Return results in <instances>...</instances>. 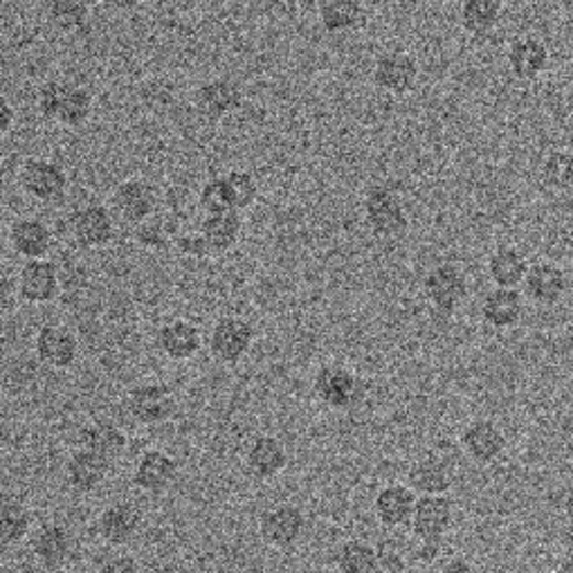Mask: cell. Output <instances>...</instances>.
Listing matches in <instances>:
<instances>
[{
	"mask_svg": "<svg viewBox=\"0 0 573 573\" xmlns=\"http://www.w3.org/2000/svg\"><path fill=\"white\" fill-rule=\"evenodd\" d=\"M36 109L47 122L66 129H81L92 115V95L79 84L52 79L38 88Z\"/></svg>",
	"mask_w": 573,
	"mask_h": 573,
	"instance_id": "1",
	"label": "cell"
},
{
	"mask_svg": "<svg viewBox=\"0 0 573 573\" xmlns=\"http://www.w3.org/2000/svg\"><path fill=\"white\" fill-rule=\"evenodd\" d=\"M364 221L378 236H400L409 228L405 202L392 187L378 185L364 196Z\"/></svg>",
	"mask_w": 573,
	"mask_h": 573,
	"instance_id": "2",
	"label": "cell"
},
{
	"mask_svg": "<svg viewBox=\"0 0 573 573\" xmlns=\"http://www.w3.org/2000/svg\"><path fill=\"white\" fill-rule=\"evenodd\" d=\"M126 409L140 426H161L176 414V398L165 383H144L129 392Z\"/></svg>",
	"mask_w": 573,
	"mask_h": 573,
	"instance_id": "3",
	"label": "cell"
},
{
	"mask_svg": "<svg viewBox=\"0 0 573 573\" xmlns=\"http://www.w3.org/2000/svg\"><path fill=\"white\" fill-rule=\"evenodd\" d=\"M68 183L66 169L47 158H27L19 172L21 189L38 202L59 200L66 194Z\"/></svg>",
	"mask_w": 573,
	"mask_h": 573,
	"instance_id": "4",
	"label": "cell"
},
{
	"mask_svg": "<svg viewBox=\"0 0 573 573\" xmlns=\"http://www.w3.org/2000/svg\"><path fill=\"white\" fill-rule=\"evenodd\" d=\"M194 101L200 118H205L207 122H221L223 118L241 109L243 88L230 77H217L196 88Z\"/></svg>",
	"mask_w": 573,
	"mask_h": 573,
	"instance_id": "5",
	"label": "cell"
},
{
	"mask_svg": "<svg viewBox=\"0 0 573 573\" xmlns=\"http://www.w3.org/2000/svg\"><path fill=\"white\" fill-rule=\"evenodd\" d=\"M423 293L441 316H452L467 297V277L454 264H439L426 275Z\"/></svg>",
	"mask_w": 573,
	"mask_h": 573,
	"instance_id": "6",
	"label": "cell"
},
{
	"mask_svg": "<svg viewBox=\"0 0 573 573\" xmlns=\"http://www.w3.org/2000/svg\"><path fill=\"white\" fill-rule=\"evenodd\" d=\"M254 342V327L239 316L221 318L210 333V351L223 364L241 362Z\"/></svg>",
	"mask_w": 573,
	"mask_h": 573,
	"instance_id": "7",
	"label": "cell"
},
{
	"mask_svg": "<svg viewBox=\"0 0 573 573\" xmlns=\"http://www.w3.org/2000/svg\"><path fill=\"white\" fill-rule=\"evenodd\" d=\"M70 232L79 247L99 250L115 239L113 214L103 205H84L70 219Z\"/></svg>",
	"mask_w": 573,
	"mask_h": 573,
	"instance_id": "8",
	"label": "cell"
},
{
	"mask_svg": "<svg viewBox=\"0 0 573 573\" xmlns=\"http://www.w3.org/2000/svg\"><path fill=\"white\" fill-rule=\"evenodd\" d=\"M452 502L443 495H426L416 502L411 515V531L421 544H441L445 531L452 525Z\"/></svg>",
	"mask_w": 573,
	"mask_h": 573,
	"instance_id": "9",
	"label": "cell"
},
{
	"mask_svg": "<svg viewBox=\"0 0 573 573\" xmlns=\"http://www.w3.org/2000/svg\"><path fill=\"white\" fill-rule=\"evenodd\" d=\"M34 353L49 370H70L79 355V342L62 324H43L34 340Z\"/></svg>",
	"mask_w": 573,
	"mask_h": 573,
	"instance_id": "10",
	"label": "cell"
},
{
	"mask_svg": "<svg viewBox=\"0 0 573 573\" xmlns=\"http://www.w3.org/2000/svg\"><path fill=\"white\" fill-rule=\"evenodd\" d=\"M306 529L304 510L295 504H279L262 515L258 522V533H262L264 542L275 549H288L293 547Z\"/></svg>",
	"mask_w": 573,
	"mask_h": 573,
	"instance_id": "11",
	"label": "cell"
},
{
	"mask_svg": "<svg viewBox=\"0 0 573 573\" xmlns=\"http://www.w3.org/2000/svg\"><path fill=\"white\" fill-rule=\"evenodd\" d=\"M113 205L126 223L140 225L155 214L158 191L142 178H131L118 185V189L113 191Z\"/></svg>",
	"mask_w": 573,
	"mask_h": 573,
	"instance_id": "12",
	"label": "cell"
},
{
	"mask_svg": "<svg viewBox=\"0 0 573 573\" xmlns=\"http://www.w3.org/2000/svg\"><path fill=\"white\" fill-rule=\"evenodd\" d=\"M178 480V461L165 450H146L133 471V484L148 493L161 495Z\"/></svg>",
	"mask_w": 573,
	"mask_h": 573,
	"instance_id": "13",
	"label": "cell"
},
{
	"mask_svg": "<svg viewBox=\"0 0 573 573\" xmlns=\"http://www.w3.org/2000/svg\"><path fill=\"white\" fill-rule=\"evenodd\" d=\"M318 398L331 409H346L357 400L360 383L357 376L342 364H327L312 381Z\"/></svg>",
	"mask_w": 573,
	"mask_h": 573,
	"instance_id": "14",
	"label": "cell"
},
{
	"mask_svg": "<svg viewBox=\"0 0 573 573\" xmlns=\"http://www.w3.org/2000/svg\"><path fill=\"white\" fill-rule=\"evenodd\" d=\"M62 288L59 271L57 266L47 262V258H38V262H27L19 273V295L27 304L41 306L55 301Z\"/></svg>",
	"mask_w": 573,
	"mask_h": 573,
	"instance_id": "15",
	"label": "cell"
},
{
	"mask_svg": "<svg viewBox=\"0 0 573 573\" xmlns=\"http://www.w3.org/2000/svg\"><path fill=\"white\" fill-rule=\"evenodd\" d=\"M419 79V64L405 52H385L374 64V84L383 92L405 95Z\"/></svg>",
	"mask_w": 573,
	"mask_h": 573,
	"instance_id": "16",
	"label": "cell"
},
{
	"mask_svg": "<svg viewBox=\"0 0 573 573\" xmlns=\"http://www.w3.org/2000/svg\"><path fill=\"white\" fill-rule=\"evenodd\" d=\"M142 527V513L131 502H113L97 517V533L103 542L122 547L131 542Z\"/></svg>",
	"mask_w": 573,
	"mask_h": 573,
	"instance_id": "17",
	"label": "cell"
},
{
	"mask_svg": "<svg viewBox=\"0 0 573 573\" xmlns=\"http://www.w3.org/2000/svg\"><path fill=\"white\" fill-rule=\"evenodd\" d=\"M288 454L286 445L277 437H256L245 454V465L252 477L268 482L286 471Z\"/></svg>",
	"mask_w": 573,
	"mask_h": 573,
	"instance_id": "18",
	"label": "cell"
},
{
	"mask_svg": "<svg viewBox=\"0 0 573 573\" xmlns=\"http://www.w3.org/2000/svg\"><path fill=\"white\" fill-rule=\"evenodd\" d=\"M111 471V461L103 459L90 450L79 448L70 454L66 465V480L77 493H95L103 482H107Z\"/></svg>",
	"mask_w": 573,
	"mask_h": 573,
	"instance_id": "19",
	"label": "cell"
},
{
	"mask_svg": "<svg viewBox=\"0 0 573 573\" xmlns=\"http://www.w3.org/2000/svg\"><path fill=\"white\" fill-rule=\"evenodd\" d=\"M10 243L19 256H25L27 262H38L49 254L55 236L41 219H19L10 228Z\"/></svg>",
	"mask_w": 573,
	"mask_h": 573,
	"instance_id": "20",
	"label": "cell"
},
{
	"mask_svg": "<svg viewBox=\"0 0 573 573\" xmlns=\"http://www.w3.org/2000/svg\"><path fill=\"white\" fill-rule=\"evenodd\" d=\"M155 340H158L161 351L174 362H187L196 357V353L202 346V333L189 320L165 322Z\"/></svg>",
	"mask_w": 573,
	"mask_h": 573,
	"instance_id": "21",
	"label": "cell"
},
{
	"mask_svg": "<svg viewBox=\"0 0 573 573\" xmlns=\"http://www.w3.org/2000/svg\"><path fill=\"white\" fill-rule=\"evenodd\" d=\"M461 445L467 452V456L475 459L477 463H491L504 452L506 437L497 423L480 419L463 430Z\"/></svg>",
	"mask_w": 573,
	"mask_h": 573,
	"instance_id": "22",
	"label": "cell"
},
{
	"mask_svg": "<svg viewBox=\"0 0 573 573\" xmlns=\"http://www.w3.org/2000/svg\"><path fill=\"white\" fill-rule=\"evenodd\" d=\"M30 547L45 569H59L73 553V533L64 525H43Z\"/></svg>",
	"mask_w": 573,
	"mask_h": 573,
	"instance_id": "23",
	"label": "cell"
},
{
	"mask_svg": "<svg viewBox=\"0 0 573 573\" xmlns=\"http://www.w3.org/2000/svg\"><path fill=\"white\" fill-rule=\"evenodd\" d=\"M508 66L517 79L531 81L549 66V47L538 36H522L508 47Z\"/></svg>",
	"mask_w": 573,
	"mask_h": 573,
	"instance_id": "24",
	"label": "cell"
},
{
	"mask_svg": "<svg viewBox=\"0 0 573 573\" xmlns=\"http://www.w3.org/2000/svg\"><path fill=\"white\" fill-rule=\"evenodd\" d=\"M416 495L411 488L403 486V484H389L385 486L374 502V513L381 519V525L387 529H396L407 525L414 508H416Z\"/></svg>",
	"mask_w": 573,
	"mask_h": 573,
	"instance_id": "25",
	"label": "cell"
},
{
	"mask_svg": "<svg viewBox=\"0 0 573 573\" xmlns=\"http://www.w3.org/2000/svg\"><path fill=\"white\" fill-rule=\"evenodd\" d=\"M525 312V301L517 288H495L484 297L482 318L493 329H510Z\"/></svg>",
	"mask_w": 573,
	"mask_h": 573,
	"instance_id": "26",
	"label": "cell"
},
{
	"mask_svg": "<svg viewBox=\"0 0 573 573\" xmlns=\"http://www.w3.org/2000/svg\"><path fill=\"white\" fill-rule=\"evenodd\" d=\"M243 232V219L239 212H223V214H210L200 223V236L210 247L212 254H225L230 252Z\"/></svg>",
	"mask_w": 573,
	"mask_h": 573,
	"instance_id": "27",
	"label": "cell"
},
{
	"mask_svg": "<svg viewBox=\"0 0 573 573\" xmlns=\"http://www.w3.org/2000/svg\"><path fill=\"white\" fill-rule=\"evenodd\" d=\"M126 443V434L113 421H95L79 432V445L84 450L109 459L111 463L124 454Z\"/></svg>",
	"mask_w": 573,
	"mask_h": 573,
	"instance_id": "28",
	"label": "cell"
},
{
	"mask_svg": "<svg viewBox=\"0 0 573 573\" xmlns=\"http://www.w3.org/2000/svg\"><path fill=\"white\" fill-rule=\"evenodd\" d=\"M527 256L517 247H499L488 258V277L497 288H517L529 275Z\"/></svg>",
	"mask_w": 573,
	"mask_h": 573,
	"instance_id": "29",
	"label": "cell"
},
{
	"mask_svg": "<svg viewBox=\"0 0 573 573\" xmlns=\"http://www.w3.org/2000/svg\"><path fill=\"white\" fill-rule=\"evenodd\" d=\"M527 293L538 304H555L566 290V275L555 264H538L529 268L525 279Z\"/></svg>",
	"mask_w": 573,
	"mask_h": 573,
	"instance_id": "30",
	"label": "cell"
},
{
	"mask_svg": "<svg viewBox=\"0 0 573 573\" xmlns=\"http://www.w3.org/2000/svg\"><path fill=\"white\" fill-rule=\"evenodd\" d=\"M452 486V477L448 465L434 456L421 459L411 465L409 471V488L414 493L426 495H443Z\"/></svg>",
	"mask_w": 573,
	"mask_h": 573,
	"instance_id": "31",
	"label": "cell"
},
{
	"mask_svg": "<svg viewBox=\"0 0 573 573\" xmlns=\"http://www.w3.org/2000/svg\"><path fill=\"white\" fill-rule=\"evenodd\" d=\"M502 12V0H467L461 8V25L467 34L486 36L499 25Z\"/></svg>",
	"mask_w": 573,
	"mask_h": 573,
	"instance_id": "32",
	"label": "cell"
},
{
	"mask_svg": "<svg viewBox=\"0 0 573 573\" xmlns=\"http://www.w3.org/2000/svg\"><path fill=\"white\" fill-rule=\"evenodd\" d=\"M364 19V8L355 0H327L320 5V25L329 34L355 30Z\"/></svg>",
	"mask_w": 573,
	"mask_h": 573,
	"instance_id": "33",
	"label": "cell"
},
{
	"mask_svg": "<svg viewBox=\"0 0 573 573\" xmlns=\"http://www.w3.org/2000/svg\"><path fill=\"white\" fill-rule=\"evenodd\" d=\"M34 525V517L23 502L8 499L0 506V538L5 547L19 544L23 538L30 536Z\"/></svg>",
	"mask_w": 573,
	"mask_h": 573,
	"instance_id": "34",
	"label": "cell"
},
{
	"mask_svg": "<svg viewBox=\"0 0 573 573\" xmlns=\"http://www.w3.org/2000/svg\"><path fill=\"white\" fill-rule=\"evenodd\" d=\"M378 551L362 540H349L335 553V564L340 573H374Z\"/></svg>",
	"mask_w": 573,
	"mask_h": 573,
	"instance_id": "35",
	"label": "cell"
},
{
	"mask_svg": "<svg viewBox=\"0 0 573 573\" xmlns=\"http://www.w3.org/2000/svg\"><path fill=\"white\" fill-rule=\"evenodd\" d=\"M540 176L544 180L547 187H551L553 191H571L573 189V153L569 151H553L549 153Z\"/></svg>",
	"mask_w": 573,
	"mask_h": 573,
	"instance_id": "36",
	"label": "cell"
},
{
	"mask_svg": "<svg viewBox=\"0 0 573 573\" xmlns=\"http://www.w3.org/2000/svg\"><path fill=\"white\" fill-rule=\"evenodd\" d=\"M90 8L79 0H57L47 5V21L62 32H77L88 23Z\"/></svg>",
	"mask_w": 573,
	"mask_h": 573,
	"instance_id": "37",
	"label": "cell"
},
{
	"mask_svg": "<svg viewBox=\"0 0 573 573\" xmlns=\"http://www.w3.org/2000/svg\"><path fill=\"white\" fill-rule=\"evenodd\" d=\"M225 180V189L232 202V210L234 212H243L254 207V202L258 200V185L254 180V176L250 172H230L223 176Z\"/></svg>",
	"mask_w": 573,
	"mask_h": 573,
	"instance_id": "38",
	"label": "cell"
},
{
	"mask_svg": "<svg viewBox=\"0 0 573 573\" xmlns=\"http://www.w3.org/2000/svg\"><path fill=\"white\" fill-rule=\"evenodd\" d=\"M198 202H200L202 210L207 212V217H210V214H223V212H234L232 202H230V196H228V189H225L223 176H217V178L207 180L202 185Z\"/></svg>",
	"mask_w": 573,
	"mask_h": 573,
	"instance_id": "39",
	"label": "cell"
},
{
	"mask_svg": "<svg viewBox=\"0 0 573 573\" xmlns=\"http://www.w3.org/2000/svg\"><path fill=\"white\" fill-rule=\"evenodd\" d=\"M178 250L187 256H194V258H205V256H212L210 247H207V243L202 241L200 234H183L178 241H176Z\"/></svg>",
	"mask_w": 573,
	"mask_h": 573,
	"instance_id": "40",
	"label": "cell"
},
{
	"mask_svg": "<svg viewBox=\"0 0 573 573\" xmlns=\"http://www.w3.org/2000/svg\"><path fill=\"white\" fill-rule=\"evenodd\" d=\"M99 573H144L140 562L133 555H113L103 562Z\"/></svg>",
	"mask_w": 573,
	"mask_h": 573,
	"instance_id": "41",
	"label": "cell"
},
{
	"mask_svg": "<svg viewBox=\"0 0 573 573\" xmlns=\"http://www.w3.org/2000/svg\"><path fill=\"white\" fill-rule=\"evenodd\" d=\"M374 573H405V560L398 553H378V562Z\"/></svg>",
	"mask_w": 573,
	"mask_h": 573,
	"instance_id": "42",
	"label": "cell"
},
{
	"mask_svg": "<svg viewBox=\"0 0 573 573\" xmlns=\"http://www.w3.org/2000/svg\"><path fill=\"white\" fill-rule=\"evenodd\" d=\"M14 124H16V111L10 103V99L3 97V99H0V133L8 135Z\"/></svg>",
	"mask_w": 573,
	"mask_h": 573,
	"instance_id": "43",
	"label": "cell"
},
{
	"mask_svg": "<svg viewBox=\"0 0 573 573\" xmlns=\"http://www.w3.org/2000/svg\"><path fill=\"white\" fill-rule=\"evenodd\" d=\"M437 573H475V569L465 560H450L445 566H441Z\"/></svg>",
	"mask_w": 573,
	"mask_h": 573,
	"instance_id": "44",
	"label": "cell"
},
{
	"mask_svg": "<svg viewBox=\"0 0 573 573\" xmlns=\"http://www.w3.org/2000/svg\"><path fill=\"white\" fill-rule=\"evenodd\" d=\"M564 510H566V515H569V519L573 522V488L566 493V497H564Z\"/></svg>",
	"mask_w": 573,
	"mask_h": 573,
	"instance_id": "45",
	"label": "cell"
},
{
	"mask_svg": "<svg viewBox=\"0 0 573 573\" xmlns=\"http://www.w3.org/2000/svg\"><path fill=\"white\" fill-rule=\"evenodd\" d=\"M551 573H573V558L571 560H566V562H562L555 571H551Z\"/></svg>",
	"mask_w": 573,
	"mask_h": 573,
	"instance_id": "46",
	"label": "cell"
},
{
	"mask_svg": "<svg viewBox=\"0 0 573 573\" xmlns=\"http://www.w3.org/2000/svg\"><path fill=\"white\" fill-rule=\"evenodd\" d=\"M3 573H34L30 566H10Z\"/></svg>",
	"mask_w": 573,
	"mask_h": 573,
	"instance_id": "47",
	"label": "cell"
}]
</instances>
